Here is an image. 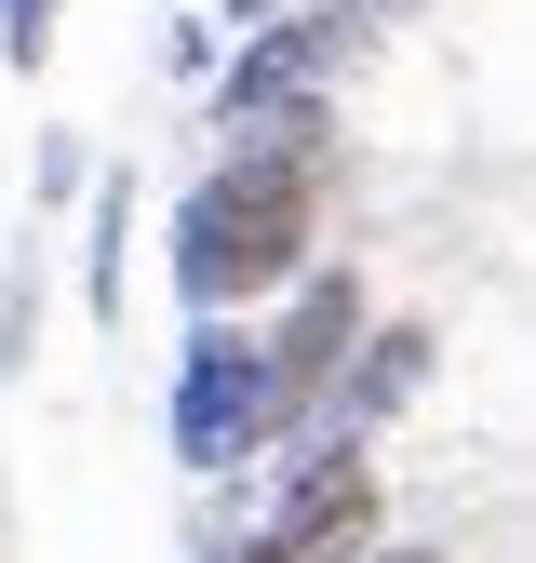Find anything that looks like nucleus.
<instances>
[{
    "instance_id": "7",
    "label": "nucleus",
    "mask_w": 536,
    "mask_h": 563,
    "mask_svg": "<svg viewBox=\"0 0 536 563\" xmlns=\"http://www.w3.org/2000/svg\"><path fill=\"white\" fill-rule=\"evenodd\" d=\"M121 255H134V175L94 188V242H81V309L121 322Z\"/></svg>"
},
{
    "instance_id": "9",
    "label": "nucleus",
    "mask_w": 536,
    "mask_h": 563,
    "mask_svg": "<svg viewBox=\"0 0 536 563\" xmlns=\"http://www.w3.org/2000/svg\"><path fill=\"white\" fill-rule=\"evenodd\" d=\"M228 14H242V27H268V14H295V0H228Z\"/></svg>"
},
{
    "instance_id": "4",
    "label": "nucleus",
    "mask_w": 536,
    "mask_h": 563,
    "mask_svg": "<svg viewBox=\"0 0 536 563\" xmlns=\"http://www.w3.org/2000/svg\"><path fill=\"white\" fill-rule=\"evenodd\" d=\"M362 335L376 322H362V282L349 268H309L295 296H282V322H268V443L322 430V402H335V376H349Z\"/></svg>"
},
{
    "instance_id": "11",
    "label": "nucleus",
    "mask_w": 536,
    "mask_h": 563,
    "mask_svg": "<svg viewBox=\"0 0 536 563\" xmlns=\"http://www.w3.org/2000/svg\"><path fill=\"white\" fill-rule=\"evenodd\" d=\"M376 563H443V550H376Z\"/></svg>"
},
{
    "instance_id": "1",
    "label": "nucleus",
    "mask_w": 536,
    "mask_h": 563,
    "mask_svg": "<svg viewBox=\"0 0 536 563\" xmlns=\"http://www.w3.org/2000/svg\"><path fill=\"white\" fill-rule=\"evenodd\" d=\"M309 229H322L309 162H255V148H228L215 175L175 201V242H161V255H175V296H188V309L295 296V282L322 268V255H309Z\"/></svg>"
},
{
    "instance_id": "2",
    "label": "nucleus",
    "mask_w": 536,
    "mask_h": 563,
    "mask_svg": "<svg viewBox=\"0 0 536 563\" xmlns=\"http://www.w3.org/2000/svg\"><path fill=\"white\" fill-rule=\"evenodd\" d=\"M175 456L188 470L268 456V335H242L228 309H201L175 335Z\"/></svg>"
},
{
    "instance_id": "10",
    "label": "nucleus",
    "mask_w": 536,
    "mask_h": 563,
    "mask_svg": "<svg viewBox=\"0 0 536 563\" xmlns=\"http://www.w3.org/2000/svg\"><path fill=\"white\" fill-rule=\"evenodd\" d=\"M228 563H282V550H268V537H255V550H228Z\"/></svg>"
},
{
    "instance_id": "8",
    "label": "nucleus",
    "mask_w": 536,
    "mask_h": 563,
    "mask_svg": "<svg viewBox=\"0 0 536 563\" xmlns=\"http://www.w3.org/2000/svg\"><path fill=\"white\" fill-rule=\"evenodd\" d=\"M54 54V0H0V67H41Z\"/></svg>"
},
{
    "instance_id": "6",
    "label": "nucleus",
    "mask_w": 536,
    "mask_h": 563,
    "mask_svg": "<svg viewBox=\"0 0 536 563\" xmlns=\"http://www.w3.org/2000/svg\"><path fill=\"white\" fill-rule=\"evenodd\" d=\"M416 389H429V322H389V335H362V349H349V376H335L322 430H335V443H362L376 416H402Z\"/></svg>"
},
{
    "instance_id": "3",
    "label": "nucleus",
    "mask_w": 536,
    "mask_h": 563,
    "mask_svg": "<svg viewBox=\"0 0 536 563\" xmlns=\"http://www.w3.org/2000/svg\"><path fill=\"white\" fill-rule=\"evenodd\" d=\"M376 27H389V0H295V14L242 27L228 81H215V121H242V108H282V95H322L335 67H362V54H376Z\"/></svg>"
},
{
    "instance_id": "5",
    "label": "nucleus",
    "mask_w": 536,
    "mask_h": 563,
    "mask_svg": "<svg viewBox=\"0 0 536 563\" xmlns=\"http://www.w3.org/2000/svg\"><path fill=\"white\" fill-rule=\"evenodd\" d=\"M268 550L282 563H376V456L322 430L268 497Z\"/></svg>"
}]
</instances>
